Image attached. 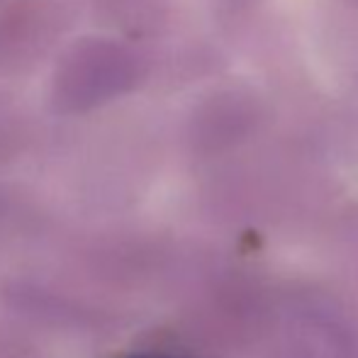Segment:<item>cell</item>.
Segmentation results:
<instances>
[{
  "label": "cell",
  "instance_id": "cell-1",
  "mask_svg": "<svg viewBox=\"0 0 358 358\" xmlns=\"http://www.w3.org/2000/svg\"><path fill=\"white\" fill-rule=\"evenodd\" d=\"M129 358H178V356H166V354H137V356H129Z\"/></svg>",
  "mask_w": 358,
  "mask_h": 358
}]
</instances>
